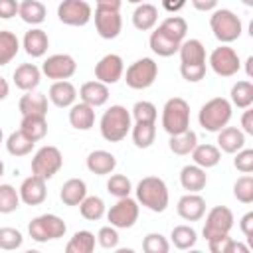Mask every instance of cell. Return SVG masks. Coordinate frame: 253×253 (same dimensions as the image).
<instances>
[{"mask_svg": "<svg viewBox=\"0 0 253 253\" xmlns=\"http://www.w3.org/2000/svg\"><path fill=\"white\" fill-rule=\"evenodd\" d=\"M196 144H198V134H196L192 128H188V130H184V132H180V134H172L170 140H168V148H170L174 154H178V156L190 154Z\"/></svg>", "mask_w": 253, "mask_h": 253, "instance_id": "34", "label": "cell"}, {"mask_svg": "<svg viewBox=\"0 0 253 253\" xmlns=\"http://www.w3.org/2000/svg\"><path fill=\"white\" fill-rule=\"evenodd\" d=\"M67 231L65 221L55 213H42L28 223V233L38 243H47L63 237Z\"/></svg>", "mask_w": 253, "mask_h": 253, "instance_id": "6", "label": "cell"}, {"mask_svg": "<svg viewBox=\"0 0 253 253\" xmlns=\"http://www.w3.org/2000/svg\"><path fill=\"white\" fill-rule=\"evenodd\" d=\"M95 28H97V34L103 40H115V38H119L121 30H123L121 12L95 10Z\"/></svg>", "mask_w": 253, "mask_h": 253, "instance_id": "15", "label": "cell"}, {"mask_svg": "<svg viewBox=\"0 0 253 253\" xmlns=\"http://www.w3.org/2000/svg\"><path fill=\"white\" fill-rule=\"evenodd\" d=\"M79 211L85 219L97 221L105 215V202L99 196H85L83 202L79 204Z\"/></svg>", "mask_w": 253, "mask_h": 253, "instance_id": "42", "label": "cell"}, {"mask_svg": "<svg viewBox=\"0 0 253 253\" xmlns=\"http://www.w3.org/2000/svg\"><path fill=\"white\" fill-rule=\"evenodd\" d=\"M123 75L130 89L142 91V89H148L156 81L158 63L152 57H142V59H136L134 63H130L126 67V73H123Z\"/></svg>", "mask_w": 253, "mask_h": 253, "instance_id": "7", "label": "cell"}, {"mask_svg": "<svg viewBox=\"0 0 253 253\" xmlns=\"http://www.w3.org/2000/svg\"><path fill=\"white\" fill-rule=\"evenodd\" d=\"M170 239H172V243H174L176 249L186 251V249H192V247L196 245L198 233H196V229L190 227V225H176V227L172 229V233H170Z\"/></svg>", "mask_w": 253, "mask_h": 253, "instance_id": "40", "label": "cell"}, {"mask_svg": "<svg viewBox=\"0 0 253 253\" xmlns=\"http://www.w3.org/2000/svg\"><path fill=\"white\" fill-rule=\"evenodd\" d=\"M117 168V158L109 150H93L87 156V170L97 176H107Z\"/></svg>", "mask_w": 253, "mask_h": 253, "instance_id": "24", "label": "cell"}, {"mask_svg": "<svg viewBox=\"0 0 253 253\" xmlns=\"http://www.w3.org/2000/svg\"><path fill=\"white\" fill-rule=\"evenodd\" d=\"M34 140L32 138H28L22 130H14L8 138H6V150L12 154V156H26V154H30L32 152V148H34Z\"/></svg>", "mask_w": 253, "mask_h": 253, "instance_id": "39", "label": "cell"}, {"mask_svg": "<svg viewBox=\"0 0 253 253\" xmlns=\"http://www.w3.org/2000/svg\"><path fill=\"white\" fill-rule=\"evenodd\" d=\"M8 93H10V85H8V81L0 75V101H4V99L8 97Z\"/></svg>", "mask_w": 253, "mask_h": 253, "instance_id": "59", "label": "cell"}, {"mask_svg": "<svg viewBox=\"0 0 253 253\" xmlns=\"http://www.w3.org/2000/svg\"><path fill=\"white\" fill-rule=\"evenodd\" d=\"M20 51V40L10 30H0V67L10 63Z\"/></svg>", "mask_w": 253, "mask_h": 253, "instance_id": "36", "label": "cell"}, {"mask_svg": "<svg viewBox=\"0 0 253 253\" xmlns=\"http://www.w3.org/2000/svg\"><path fill=\"white\" fill-rule=\"evenodd\" d=\"M217 2L219 0H192V6L200 12H211V10H215Z\"/></svg>", "mask_w": 253, "mask_h": 253, "instance_id": "57", "label": "cell"}, {"mask_svg": "<svg viewBox=\"0 0 253 253\" xmlns=\"http://www.w3.org/2000/svg\"><path fill=\"white\" fill-rule=\"evenodd\" d=\"M158 22V8L148 2H140L132 12V24L140 32H148Z\"/></svg>", "mask_w": 253, "mask_h": 253, "instance_id": "27", "label": "cell"}, {"mask_svg": "<svg viewBox=\"0 0 253 253\" xmlns=\"http://www.w3.org/2000/svg\"><path fill=\"white\" fill-rule=\"evenodd\" d=\"M233 227V211L225 206H215L208 211L206 215V225L202 229L206 241L210 239H215V237H221V235H227Z\"/></svg>", "mask_w": 253, "mask_h": 253, "instance_id": "11", "label": "cell"}, {"mask_svg": "<svg viewBox=\"0 0 253 253\" xmlns=\"http://www.w3.org/2000/svg\"><path fill=\"white\" fill-rule=\"evenodd\" d=\"M61 166H63L61 150L57 146H51V144L42 146L32 158V174H36L43 180L53 178L61 170Z\"/></svg>", "mask_w": 253, "mask_h": 253, "instance_id": "8", "label": "cell"}, {"mask_svg": "<svg viewBox=\"0 0 253 253\" xmlns=\"http://www.w3.org/2000/svg\"><path fill=\"white\" fill-rule=\"evenodd\" d=\"M148 43H150V49H152L156 55H160V57H170V55L178 53V49H180V43H178V42L166 38V36H164L162 32H158V30H154V32L150 34Z\"/></svg>", "mask_w": 253, "mask_h": 253, "instance_id": "37", "label": "cell"}, {"mask_svg": "<svg viewBox=\"0 0 253 253\" xmlns=\"http://www.w3.org/2000/svg\"><path fill=\"white\" fill-rule=\"evenodd\" d=\"M235 154L237 156L233 158V166L243 174H251L253 172V150L251 148H241Z\"/></svg>", "mask_w": 253, "mask_h": 253, "instance_id": "52", "label": "cell"}, {"mask_svg": "<svg viewBox=\"0 0 253 253\" xmlns=\"http://www.w3.org/2000/svg\"><path fill=\"white\" fill-rule=\"evenodd\" d=\"M97 243L103 247V249H117L119 245V233H117V227L113 225H105L99 229L97 233Z\"/></svg>", "mask_w": 253, "mask_h": 253, "instance_id": "51", "label": "cell"}, {"mask_svg": "<svg viewBox=\"0 0 253 253\" xmlns=\"http://www.w3.org/2000/svg\"><path fill=\"white\" fill-rule=\"evenodd\" d=\"M95 249V235L87 229L75 231L73 237L69 239V243L65 245L67 253H91Z\"/></svg>", "mask_w": 253, "mask_h": 253, "instance_id": "41", "label": "cell"}, {"mask_svg": "<svg viewBox=\"0 0 253 253\" xmlns=\"http://www.w3.org/2000/svg\"><path fill=\"white\" fill-rule=\"evenodd\" d=\"M87 196V184L81 178H69L59 190V200L65 206H79Z\"/></svg>", "mask_w": 253, "mask_h": 253, "instance_id": "26", "label": "cell"}, {"mask_svg": "<svg viewBox=\"0 0 253 253\" xmlns=\"http://www.w3.org/2000/svg\"><path fill=\"white\" fill-rule=\"evenodd\" d=\"M69 123L77 130H91L95 125V109L87 103H73L69 107Z\"/></svg>", "mask_w": 253, "mask_h": 253, "instance_id": "25", "label": "cell"}, {"mask_svg": "<svg viewBox=\"0 0 253 253\" xmlns=\"http://www.w3.org/2000/svg\"><path fill=\"white\" fill-rule=\"evenodd\" d=\"M162 128L172 136L190 128V105L182 97H172L162 109Z\"/></svg>", "mask_w": 253, "mask_h": 253, "instance_id": "4", "label": "cell"}, {"mask_svg": "<svg viewBox=\"0 0 253 253\" xmlns=\"http://www.w3.org/2000/svg\"><path fill=\"white\" fill-rule=\"evenodd\" d=\"M79 99L87 105H91L93 109L95 107H103L107 101H109V85L101 83V81H87L81 85L79 89Z\"/></svg>", "mask_w": 253, "mask_h": 253, "instance_id": "20", "label": "cell"}, {"mask_svg": "<svg viewBox=\"0 0 253 253\" xmlns=\"http://www.w3.org/2000/svg\"><path fill=\"white\" fill-rule=\"evenodd\" d=\"M20 130L32 138L34 142L42 140L47 134V121L45 115H22V123H20Z\"/></svg>", "mask_w": 253, "mask_h": 253, "instance_id": "29", "label": "cell"}, {"mask_svg": "<svg viewBox=\"0 0 253 253\" xmlns=\"http://www.w3.org/2000/svg\"><path fill=\"white\" fill-rule=\"evenodd\" d=\"M2 136H4V134H2V128H0V142H2Z\"/></svg>", "mask_w": 253, "mask_h": 253, "instance_id": "64", "label": "cell"}, {"mask_svg": "<svg viewBox=\"0 0 253 253\" xmlns=\"http://www.w3.org/2000/svg\"><path fill=\"white\" fill-rule=\"evenodd\" d=\"M107 192L115 198H125V196H130L132 184L125 174H113L107 182Z\"/></svg>", "mask_w": 253, "mask_h": 253, "instance_id": "45", "label": "cell"}, {"mask_svg": "<svg viewBox=\"0 0 253 253\" xmlns=\"http://www.w3.org/2000/svg\"><path fill=\"white\" fill-rule=\"evenodd\" d=\"M210 67L219 77H233L241 69V61L233 47H229L227 43H221L210 53Z\"/></svg>", "mask_w": 253, "mask_h": 253, "instance_id": "12", "label": "cell"}, {"mask_svg": "<svg viewBox=\"0 0 253 253\" xmlns=\"http://www.w3.org/2000/svg\"><path fill=\"white\" fill-rule=\"evenodd\" d=\"M136 202L142 204L146 210L154 211V213H162L168 208L170 202V194H168V186L162 178L158 176H146L136 184Z\"/></svg>", "mask_w": 253, "mask_h": 253, "instance_id": "1", "label": "cell"}, {"mask_svg": "<svg viewBox=\"0 0 253 253\" xmlns=\"http://www.w3.org/2000/svg\"><path fill=\"white\" fill-rule=\"evenodd\" d=\"M123 73H125V61L119 53H107L95 65V77L105 85H115L123 77Z\"/></svg>", "mask_w": 253, "mask_h": 253, "instance_id": "14", "label": "cell"}, {"mask_svg": "<svg viewBox=\"0 0 253 253\" xmlns=\"http://www.w3.org/2000/svg\"><path fill=\"white\" fill-rule=\"evenodd\" d=\"M20 208V194L10 184H0V213H12Z\"/></svg>", "mask_w": 253, "mask_h": 253, "instance_id": "44", "label": "cell"}, {"mask_svg": "<svg viewBox=\"0 0 253 253\" xmlns=\"http://www.w3.org/2000/svg\"><path fill=\"white\" fill-rule=\"evenodd\" d=\"M107 219L117 229H130L138 219V202L130 196L119 198L117 204L107 211Z\"/></svg>", "mask_w": 253, "mask_h": 253, "instance_id": "10", "label": "cell"}, {"mask_svg": "<svg viewBox=\"0 0 253 253\" xmlns=\"http://www.w3.org/2000/svg\"><path fill=\"white\" fill-rule=\"evenodd\" d=\"M20 4L16 0H0V18L2 20H10L18 14Z\"/></svg>", "mask_w": 253, "mask_h": 253, "instance_id": "53", "label": "cell"}, {"mask_svg": "<svg viewBox=\"0 0 253 253\" xmlns=\"http://www.w3.org/2000/svg\"><path fill=\"white\" fill-rule=\"evenodd\" d=\"M245 146V132L237 126H223L221 130H217V148L227 152V154H235L237 150H241Z\"/></svg>", "mask_w": 253, "mask_h": 253, "instance_id": "21", "label": "cell"}, {"mask_svg": "<svg viewBox=\"0 0 253 253\" xmlns=\"http://www.w3.org/2000/svg\"><path fill=\"white\" fill-rule=\"evenodd\" d=\"M18 16L30 26H40L45 20L47 10L40 0H22L18 8Z\"/></svg>", "mask_w": 253, "mask_h": 253, "instance_id": "31", "label": "cell"}, {"mask_svg": "<svg viewBox=\"0 0 253 253\" xmlns=\"http://www.w3.org/2000/svg\"><path fill=\"white\" fill-rule=\"evenodd\" d=\"M176 211L186 221H198L206 213V200L200 196V192H188L178 200Z\"/></svg>", "mask_w": 253, "mask_h": 253, "instance_id": "17", "label": "cell"}, {"mask_svg": "<svg viewBox=\"0 0 253 253\" xmlns=\"http://www.w3.org/2000/svg\"><path fill=\"white\" fill-rule=\"evenodd\" d=\"M190 154H192L194 164L202 166L204 170L217 166L219 160H221V150L217 146H213V144H196Z\"/></svg>", "mask_w": 253, "mask_h": 253, "instance_id": "30", "label": "cell"}, {"mask_svg": "<svg viewBox=\"0 0 253 253\" xmlns=\"http://www.w3.org/2000/svg\"><path fill=\"white\" fill-rule=\"evenodd\" d=\"M233 196L241 204H251L253 202V178L249 174L237 178V182L233 184Z\"/></svg>", "mask_w": 253, "mask_h": 253, "instance_id": "47", "label": "cell"}, {"mask_svg": "<svg viewBox=\"0 0 253 253\" xmlns=\"http://www.w3.org/2000/svg\"><path fill=\"white\" fill-rule=\"evenodd\" d=\"M130 134L136 148H150L156 138V123H134Z\"/></svg>", "mask_w": 253, "mask_h": 253, "instance_id": "35", "label": "cell"}, {"mask_svg": "<svg viewBox=\"0 0 253 253\" xmlns=\"http://www.w3.org/2000/svg\"><path fill=\"white\" fill-rule=\"evenodd\" d=\"M245 6H253V0H241Z\"/></svg>", "mask_w": 253, "mask_h": 253, "instance_id": "61", "label": "cell"}, {"mask_svg": "<svg viewBox=\"0 0 253 253\" xmlns=\"http://www.w3.org/2000/svg\"><path fill=\"white\" fill-rule=\"evenodd\" d=\"M241 130L245 134H253V111L247 107L241 115Z\"/></svg>", "mask_w": 253, "mask_h": 253, "instance_id": "55", "label": "cell"}, {"mask_svg": "<svg viewBox=\"0 0 253 253\" xmlns=\"http://www.w3.org/2000/svg\"><path fill=\"white\" fill-rule=\"evenodd\" d=\"M24 243V235L14 229V227H0V249L4 251H14L18 247H22Z\"/></svg>", "mask_w": 253, "mask_h": 253, "instance_id": "48", "label": "cell"}, {"mask_svg": "<svg viewBox=\"0 0 253 253\" xmlns=\"http://www.w3.org/2000/svg\"><path fill=\"white\" fill-rule=\"evenodd\" d=\"M180 184L184 190L188 192H202L208 184V176L206 170L198 164H186L180 170Z\"/></svg>", "mask_w": 253, "mask_h": 253, "instance_id": "22", "label": "cell"}, {"mask_svg": "<svg viewBox=\"0 0 253 253\" xmlns=\"http://www.w3.org/2000/svg\"><path fill=\"white\" fill-rule=\"evenodd\" d=\"M208 247H210L211 253H235V251L237 253H247L249 251L247 245L231 239L229 233L227 235H221V237H215V239H210L208 241Z\"/></svg>", "mask_w": 253, "mask_h": 253, "instance_id": "43", "label": "cell"}, {"mask_svg": "<svg viewBox=\"0 0 253 253\" xmlns=\"http://www.w3.org/2000/svg\"><path fill=\"white\" fill-rule=\"evenodd\" d=\"M75 71H77V63L69 53H53L42 63V73L47 79H55V81L69 79L75 75Z\"/></svg>", "mask_w": 253, "mask_h": 253, "instance_id": "13", "label": "cell"}, {"mask_svg": "<svg viewBox=\"0 0 253 253\" xmlns=\"http://www.w3.org/2000/svg\"><path fill=\"white\" fill-rule=\"evenodd\" d=\"M123 0H97L95 10H109V12H121Z\"/></svg>", "mask_w": 253, "mask_h": 253, "instance_id": "56", "label": "cell"}, {"mask_svg": "<svg viewBox=\"0 0 253 253\" xmlns=\"http://www.w3.org/2000/svg\"><path fill=\"white\" fill-rule=\"evenodd\" d=\"M186 6V0H162V8L166 12H180L182 8Z\"/></svg>", "mask_w": 253, "mask_h": 253, "instance_id": "58", "label": "cell"}, {"mask_svg": "<svg viewBox=\"0 0 253 253\" xmlns=\"http://www.w3.org/2000/svg\"><path fill=\"white\" fill-rule=\"evenodd\" d=\"M18 109L22 115H47V97L40 91H26L22 95Z\"/></svg>", "mask_w": 253, "mask_h": 253, "instance_id": "28", "label": "cell"}, {"mask_svg": "<svg viewBox=\"0 0 253 253\" xmlns=\"http://www.w3.org/2000/svg\"><path fill=\"white\" fill-rule=\"evenodd\" d=\"M49 101L55 105V107H59V109H67V107H71L73 103H75V99H77V89H75V85L71 83V81H67V79H61V81H55L51 87H49Z\"/></svg>", "mask_w": 253, "mask_h": 253, "instance_id": "19", "label": "cell"}, {"mask_svg": "<svg viewBox=\"0 0 253 253\" xmlns=\"http://www.w3.org/2000/svg\"><path fill=\"white\" fill-rule=\"evenodd\" d=\"M180 73L188 83H198L206 77V63H180Z\"/></svg>", "mask_w": 253, "mask_h": 253, "instance_id": "50", "label": "cell"}, {"mask_svg": "<svg viewBox=\"0 0 253 253\" xmlns=\"http://www.w3.org/2000/svg\"><path fill=\"white\" fill-rule=\"evenodd\" d=\"M231 105H235L237 109H247L253 105V83L243 79V81H237L233 87H231Z\"/></svg>", "mask_w": 253, "mask_h": 253, "instance_id": "38", "label": "cell"}, {"mask_svg": "<svg viewBox=\"0 0 253 253\" xmlns=\"http://www.w3.org/2000/svg\"><path fill=\"white\" fill-rule=\"evenodd\" d=\"M210 28H211L215 40L221 43L235 42L243 32V24H241L239 16L227 8L213 10V14L210 16Z\"/></svg>", "mask_w": 253, "mask_h": 253, "instance_id": "5", "label": "cell"}, {"mask_svg": "<svg viewBox=\"0 0 253 253\" xmlns=\"http://www.w3.org/2000/svg\"><path fill=\"white\" fill-rule=\"evenodd\" d=\"M251 63H253V57L249 55V57H247V61H245V69H247V77H251V75H253V67H251Z\"/></svg>", "mask_w": 253, "mask_h": 253, "instance_id": "60", "label": "cell"}, {"mask_svg": "<svg viewBox=\"0 0 253 253\" xmlns=\"http://www.w3.org/2000/svg\"><path fill=\"white\" fill-rule=\"evenodd\" d=\"M22 47L30 57H42L45 55L47 47H49V40L47 34L40 28H32L30 32H26L24 40H22Z\"/></svg>", "mask_w": 253, "mask_h": 253, "instance_id": "23", "label": "cell"}, {"mask_svg": "<svg viewBox=\"0 0 253 253\" xmlns=\"http://www.w3.org/2000/svg\"><path fill=\"white\" fill-rule=\"evenodd\" d=\"M130 126H132V117L123 105H111L99 121L101 136L107 142H121L130 132Z\"/></svg>", "mask_w": 253, "mask_h": 253, "instance_id": "2", "label": "cell"}, {"mask_svg": "<svg viewBox=\"0 0 253 253\" xmlns=\"http://www.w3.org/2000/svg\"><path fill=\"white\" fill-rule=\"evenodd\" d=\"M239 227H241V231H243V235H245L247 239L253 237V211H247V213L241 217Z\"/></svg>", "mask_w": 253, "mask_h": 253, "instance_id": "54", "label": "cell"}, {"mask_svg": "<svg viewBox=\"0 0 253 253\" xmlns=\"http://www.w3.org/2000/svg\"><path fill=\"white\" fill-rule=\"evenodd\" d=\"M180 63H206V47L200 40H184L180 43Z\"/></svg>", "mask_w": 253, "mask_h": 253, "instance_id": "33", "label": "cell"}, {"mask_svg": "<svg viewBox=\"0 0 253 253\" xmlns=\"http://www.w3.org/2000/svg\"><path fill=\"white\" fill-rule=\"evenodd\" d=\"M130 117H134L136 123H156L158 111H156L154 103H150V101H136Z\"/></svg>", "mask_w": 253, "mask_h": 253, "instance_id": "46", "label": "cell"}, {"mask_svg": "<svg viewBox=\"0 0 253 253\" xmlns=\"http://www.w3.org/2000/svg\"><path fill=\"white\" fill-rule=\"evenodd\" d=\"M126 2H130V4H140V2H144V0H126Z\"/></svg>", "mask_w": 253, "mask_h": 253, "instance_id": "63", "label": "cell"}, {"mask_svg": "<svg viewBox=\"0 0 253 253\" xmlns=\"http://www.w3.org/2000/svg\"><path fill=\"white\" fill-rule=\"evenodd\" d=\"M14 85L22 91H34L42 81V69L34 63H22L14 69Z\"/></svg>", "mask_w": 253, "mask_h": 253, "instance_id": "18", "label": "cell"}, {"mask_svg": "<svg viewBox=\"0 0 253 253\" xmlns=\"http://www.w3.org/2000/svg\"><path fill=\"white\" fill-rule=\"evenodd\" d=\"M142 249L146 253H168L170 251V243L162 233H148L142 239Z\"/></svg>", "mask_w": 253, "mask_h": 253, "instance_id": "49", "label": "cell"}, {"mask_svg": "<svg viewBox=\"0 0 253 253\" xmlns=\"http://www.w3.org/2000/svg\"><path fill=\"white\" fill-rule=\"evenodd\" d=\"M18 194H20V202H24L26 206H40L47 196L45 180L36 176V174H32L20 184Z\"/></svg>", "mask_w": 253, "mask_h": 253, "instance_id": "16", "label": "cell"}, {"mask_svg": "<svg viewBox=\"0 0 253 253\" xmlns=\"http://www.w3.org/2000/svg\"><path fill=\"white\" fill-rule=\"evenodd\" d=\"M2 174H4V162L0 160V176H2Z\"/></svg>", "mask_w": 253, "mask_h": 253, "instance_id": "62", "label": "cell"}, {"mask_svg": "<svg viewBox=\"0 0 253 253\" xmlns=\"http://www.w3.org/2000/svg\"><path fill=\"white\" fill-rule=\"evenodd\" d=\"M233 105L223 99V97H213L210 101H206L198 113V121L200 126L208 132H217L221 130L229 121H231V109Z\"/></svg>", "mask_w": 253, "mask_h": 253, "instance_id": "3", "label": "cell"}, {"mask_svg": "<svg viewBox=\"0 0 253 253\" xmlns=\"http://www.w3.org/2000/svg\"><path fill=\"white\" fill-rule=\"evenodd\" d=\"M156 30L162 32L166 38H170V40L182 43V42L186 40V34H188V22H186L182 16H170V18L162 20Z\"/></svg>", "mask_w": 253, "mask_h": 253, "instance_id": "32", "label": "cell"}, {"mask_svg": "<svg viewBox=\"0 0 253 253\" xmlns=\"http://www.w3.org/2000/svg\"><path fill=\"white\" fill-rule=\"evenodd\" d=\"M57 18L65 26H85L93 18V8L85 0H61L57 6Z\"/></svg>", "mask_w": 253, "mask_h": 253, "instance_id": "9", "label": "cell"}]
</instances>
